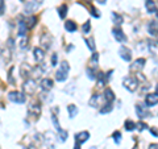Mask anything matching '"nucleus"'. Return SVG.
Segmentation results:
<instances>
[{
	"label": "nucleus",
	"instance_id": "obj_32",
	"mask_svg": "<svg viewBox=\"0 0 158 149\" xmlns=\"http://www.w3.org/2000/svg\"><path fill=\"white\" fill-rule=\"evenodd\" d=\"M90 29H91V24H90V21H86L85 24H83V27H82L83 33H85V34H88V33H90Z\"/></svg>",
	"mask_w": 158,
	"mask_h": 149
},
{
	"label": "nucleus",
	"instance_id": "obj_22",
	"mask_svg": "<svg viewBox=\"0 0 158 149\" xmlns=\"http://www.w3.org/2000/svg\"><path fill=\"white\" fill-rule=\"evenodd\" d=\"M145 7H146V11L149 13L156 12V3H154V0H145Z\"/></svg>",
	"mask_w": 158,
	"mask_h": 149
},
{
	"label": "nucleus",
	"instance_id": "obj_5",
	"mask_svg": "<svg viewBox=\"0 0 158 149\" xmlns=\"http://www.w3.org/2000/svg\"><path fill=\"white\" fill-rule=\"evenodd\" d=\"M20 74H21V77L24 79H28L33 74V67L31 65H28V63H23L21 67H20Z\"/></svg>",
	"mask_w": 158,
	"mask_h": 149
},
{
	"label": "nucleus",
	"instance_id": "obj_25",
	"mask_svg": "<svg viewBox=\"0 0 158 149\" xmlns=\"http://www.w3.org/2000/svg\"><path fill=\"white\" fill-rule=\"evenodd\" d=\"M99 102H100V95H98V94H95V95H92L90 98V106L91 107H98Z\"/></svg>",
	"mask_w": 158,
	"mask_h": 149
},
{
	"label": "nucleus",
	"instance_id": "obj_11",
	"mask_svg": "<svg viewBox=\"0 0 158 149\" xmlns=\"http://www.w3.org/2000/svg\"><path fill=\"white\" fill-rule=\"evenodd\" d=\"M136 112H137V116L140 119H145V117L150 116V112L146 110V107L141 106V104H137V106H136Z\"/></svg>",
	"mask_w": 158,
	"mask_h": 149
},
{
	"label": "nucleus",
	"instance_id": "obj_50",
	"mask_svg": "<svg viewBox=\"0 0 158 149\" xmlns=\"http://www.w3.org/2000/svg\"><path fill=\"white\" fill-rule=\"evenodd\" d=\"M85 2H86V3H91V2H92V0H85Z\"/></svg>",
	"mask_w": 158,
	"mask_h": 149
},
{
	"label": "nucleus",
	"instance_id": "obj_49",
	"mask_svg": "<svg viewBox=\"0 0 158 149\" xmlns=\"http://www.w3.org/2000/svg\"><path fill=\"white\" fill-rule=\"evenodd\" d=\"M156 17H157V21H158V11H156Z\"/></svg>",
	"mask_w": 158,
	"mask_h": 149
},
{
	"label": "nucleus",
	"instance_id": "obj_9",
	"mask_svg": "<svg viewBox=\"0 0 158 149\" xmlns=\"http://www.w3.org/2000/svg\"><path fill=\"white\" fill-rule=\"evenodd\" d=\"M145 62H146V59H145V58H137L136 61L129 66V69H131L132 71L142 70V69H144V66H145Z\"/></svg>",
	"mask_w": 158,
	"mask_h": 149
},
{
	"label": "nucleus",
	"instance_id": "obj_2",
	"mask_svg": "<svg viewBox=\"0 0 158 149\" xmlns=\"http://www.w3.org/2000/svg\"><path fill=\"white\" fill-rule=\"evenodd\" d=\"M123 86H124L128 91H136L138 87V81L136 79V77H125L123 79Z\"/></svg>",
	"mask_w": 158,
	"mask_h": 149
},
{
	"label": "nucleus",
	"instance_id": "obj_6",
	"mask_svg": "<svg viewBox=\"0 0 158 149\" xmlns=\"http://www.w3.org/2000/svg\"><path fill=\"white\" fill-rule=\"evenodd\" d=\"M118 54H120V57L124 59V61H127V62H131L132 61V50H131L129 48L121 46L120 50H118Z\"/></svg>",
	"mask_w": 158,
	"mask_h": 149
},
{
	"label": "nucleus",
	"instance_id": "obj_3",
	"mask_svg": "<svg viewBox=\"0 0 158 149\" xmlns=\"http://www.w3.org/2000/svg\"><path fill=\"white\" fill-rule=\"evenodd\" d=\"M23 88H24V92H25L27 95H34V94H36V90H37V83L34 79L28 78L27 81L24 82Z\"/></svg>",
	"mask_w": 158,
	"mask_h": 149
},
{
	"label": "nucleus",
	"instance_id": "obj_29",
	"mask_svg": "<svg viewBox=\"0 0 158 149\" xmlns=\"http://www.w3.org/2000/svg\"><path fill=\"white\" fill-rule=\"evenodd\" d=\"M112 110H113L112 103H108V102H107V104H104V106L100 108V113H108V112H111Z\"/></svg>",
	"mask_w": 158,
	"mask_h": 149
},
{
	"label": "nucleus",
	"instance_id": "obj_27",
	"mask_svg": "<svg viewBox=\"0 0 158 149\" xmlns=\"http://www.w3.org/2000/svg\"><path fill=\"white\" fill-rule=\"evenodd\" d=\"M67 9H69V8H67L66 4H62V6L58 8V15H59V17H61V19H65V17H66V13H67Z\"/></svg>",
	"mask_w": 158,
	"mask_h": 149
},
{
	"label": "nucleus",
	"instance_id": "obj_17",
	"mask_svg": "<svg viewBox=\"0 0 158 149\" xmlns=\"http://www.w3.org/2000/svg\"><path fill=\"white\" fill-rule=\"evenodd\" d=\"M44 140H45L46 144H49V148L54 149V136H53L52 132H45V135H44Z\"/></svg>",
	"mask_w": 158,
	"mask_h": 149
},
{
	"label": "nucleus",
	"instance_id": "obj_33",
	"mask_svg": "<svg viewBox=\"0 0 158 149\" xmlns=\"http://www.w3.org/2000/svg\"><path fill=\"white\" fill-rule=\"evenodd\" d=\"M52 120H53V124H54V127H56V130H59L61 126H59V121H58V119H57V115L54 112L52 113Z\"/></svg>",
	"mask_w": 158,
	"mask_h": 149
},
{
	"label": "nucleus",
	"instance_id": "obj_26",
	"mask_svg": "<svg viewBox=\"0 0 158 149\" xmlns=\"http://www.w3.org/2000/svg\"><path fill=\"white\" fill-rule=\"evenodd\" d=\"M36 23H37V17H36V16H31V17H29L27 21H25V25H27L28 29H32L34 25H36Z\"/></svg>",
	"mask_w": 158,
	"mask_h": 149
},
{
	"label": "nucleus",
	"instance_id": "obj_53",
	"mask_svg": "<svg viewBox=\"0 0 158 149\" xmlns=\"http://www.w3.org/2000/svg\"><path fill=\"white\" fill-rule=\"evenodd\" d=\"M20 2H24V0H20Z\"/></svg>",
	"mask_w": 158,
	"mask_h": 149
},
{
	"label": "nucleus",
	"instance_id": "obj_20",
	"mask_svg": "<svg viewBox=\"0 0 158 149\" xmlns=\"http://www.w3.org/2000/svg\"><path fill=\"white\" fill-rule=\"evenodd\" d=\"M65 28H66V31H67V32L74 33V32L77 31V28H78V27H77V24L74 23L73 20H69V21L65 23Z\"/></svg>",
	"mask_w": 158,
	"mask_h": 149
},
{
	"label": "nucleus",
	"instance_id": "obj_8",
	"mask_svg": "<svg viewBox=\"0 0 158 149\" xmlns=\"http://www.w3.org/2000/svg\"><path fill=\"white\" fill-rule=\"evenodd\" d=\"M112 34H113V37H115V40L117 42H125L127 41V36L120 28H113L112 29Z\"/></svg>",
	"mask_w": 158,
	"mask_h": 149
},
{
	"label": "nucleus",
	"instance_id": "obj_44",
	"mask_svg": "<svg viewBox=\"0 0 158 149\" xmlns=\"http://www.w3.org/2000/svg\"><path fill=\"white\" fill-rule=\"evenodd\" d=\"M149 149H158V144H150Z\"/></svg>",
	"mask_w": 158,
	"mask_h": 149
},
{
	"label": "nucleus",
	"instance_id": "obj_34",
	"mask_svg": "<svg viewBox=\"0 0 158 149\" xmlns=\"http://www.w3.org/2000/svg\"><path fill=\"white\" fill-rule=\"evenodd\" d=\"M98 58H99V54L94 52L92 58H91V63H92V66H96V65H98Z\"/></svg>",
	"mask_w": 158,
	"mask_h": 149
},
{
	"label": "nucleus",
	"instance_id": "obj_40",
	"mask_svg": "<svg viewBox=\"0 0 158 149\" xmlns=\"http://www.w3.org/2000/svg\"><path fill=\"white\" fill-rule=\"evenodd\" d=\"M20 48H21V49L28 48V38H24V40L20 41Z\"/></svg>",
	"mask_w": 158,
	"mask_h": 149
},
{
	"label": "nucleus",
	"instance_id": "obj_13",
	"mask_svg": "<svg viewBox=\"0 0 158 149\" xmlns=\"http://www.w3.org/2000/svg\"><path fill=\"white\" fill-rule=\"evenodd\" d=\"M88 138H90V133H88L87 131H82V132H79L75 135V140H77V143L79 144V145L83 144V143H86Z\"/></svg>",
	"mask_w": 158,
	"mask_h": 149
},
{
	"label": "nucleus",
	"instance_id": "obj_47",
	"mask_svg": "<svg viewBox=\"0 0 158 149\" xmlns=\"http://www.w3.org/2000/svg\"><path fill=\"white\" fill-rule=\"evenodd\" d=\"M33 2H36V3H37V4H41V3H42V2H44V0H33Z\"/></svg>",
	"mask_w": 158,
	"mask_h": 149
},
{
	"label": "nucleus",
	"instance_id": "obj_46",
	"mask_svg": "<svg viewBox=\"0 0 158 149\" xmlns=\"http://www.w3.org/2000/svg\"><path fill=\"white\" fill-rule=\"evenodd\" d=\"M74 149H81V145H79V144L77 143V144H75V147H74Z\"/></svg>",
	"mask_w": 158,
	"mask_h": 149
},
{
	"label": "nucleus",
	"instance_id": "obj_28",
	"mask_svg": "<svg viewBox=\"0 0 158 149\" xmlns=\"http://www.w3.org/2000/svg\"><path fill=\"white\" fill-rule=\"evenodd\" d=\"M124 127H125L127 131H133V130H136V123L132 121L131 119H128V120L124 123Z\"/></svg>",
	"mask_w": 158,
	"mask_h": 149
},
{
	"label": "nucleus",
	"instance_id": "obj_4",
	"mask_svg": "<svg viewBox=\"0 0 158 149\" xmlns=\"http://www.w3.org/2000/svg\"><path fill=\"white\" fill-rule=\"evenodd\" d=\"M8 99L13 103H19V104H23L25 103L27 98H25V94L20 92V91H11L8 94Z\"/></svg>",
	"mask_w": 158,
	"mask_h": 149
},
{
	"label": "nucleus",
	"instance_id": "obj_42",
	"mask_svg": "<svg viewBox=\"0 0 158 149\" xmlns=\"http://www.w3.org/2000/svg\"><path fill=\"white\" fill-rule=\"evenodd\" d=\"M136 79H137V81H142V82H144V81H145V77H144V75H141V73H137Z\"/></svg>",
	"mask_w": 158,
	"mask_h": 149
},
{
	"label": "nucleus",
	"instance_id": "obj_19",
	"mask_svg": "<svg viewBox=\"0 0 158 149\" xmlns=\"http://www.w3.org/2000/svg\"><path fill=\"white\" fill-rule=\"evenodd\" d=\"M104 99H106V102H108V103H112L113 100H115V94H113V91L111 90V88H106Z\"/></svg>",
	"mask_w": 158,
	"mask_h": 149
},
{
	"label": "nucleus",
	"instance_id": "obj_18",
	"mask_svg": "<svg viewBox=\"0 0 158 149\" xmlns=\"http://www.w3.org/2000/svg\"><path fill=\"white\" fill-rule=\"evenodd\" d=\"M67 112H69V116H70V119H74L77 115H78V107L75 106V104H69L67 106Z\"/></svg>",
	"mask_w": 158,
	"mask_h": 149
},
{
	"label": "nucleus",
	"instance_id": "obj_16",
	"mask_svg": "<svg viewBox=\"0 0 158 149\" xmlns=\"http://www.w3.org/2000/svg\"><path fill=\"white\" fill-rule=\"evenodd\" d=\"M40 86H41V88L44 91H50L54 84H53V81L50 78H44L41 81V83H40Z\"/></svg>",
	"mask_w": 158,
	"mask_h": 149
},
{
	"label": "nucleus",
	"instance_id": "obj_1",
	"mask_svg": "<svg viewBox=\"0 0 158 149\" xmlns=\"http://www.w3.org/2000/svg\"><path fill=\"white\" fill-rule=\"evenodd\" d=\"M69 71H70V65H69L66 61H63L61 63V66H59L58 71L56 73V79H57L58 82L66 81L67 77H69Z\"/></svg>",
	"mask_w": 158,
	"mask_h": 149
},
{
	"label": "nucleus",
	"instance_id": "obj_10",
	"mask_svg": "<svg viewBox=\"0 0 158 149\" xmlns=\"http://www.w3.org/2000/svg\"><path fill=\"white\" fill-rule=\"evenodd\" d=\"M145 104L148 107H153V106H157L158 104V95L154 94H148L146 98H145Z\"/></svg>",
	"mask_w": 158,
	"mask_h": 149
},
{
	"label": "nucleus",
	"instance_id": "obj_15",
	"mask_svg": "<svg viewBox=\"0 0 158 149\" xmlns=\"http://www.w3.org/2000/svg\"><path fill=\"white\" fill-rule=\"evenodd\" d=\"M28 111H29V113H31V115L38 116L40 113H41V106H40L38 103L33 102V103H31V106L28 107Z\"/></svg>",
	"mask_w": 158,
	"mask_h": 149
},
{
	"label": "nucleus",
	"instance_id": "obj_35",
	"mask_svg": "<svg viewBox=\"0 0 158 149\" xmlns=\"http://www.w3.org/2000/svg\"><path fill=\"white\" fill-rule=\"evenodd\" d=\"M12 71H13V67H11L9 69V71H8V81H9L11 84H16V81L12 78Z\"/></svg>",
	"mask_w": 158,
	"mask_h": 149
},
{
	"label": "nucleus",
	"instance_id": "obj_21",
	"mask_svg": "<svg viewBox=\"0 0 158 149\" xmlns=\"http://www.w3.org/2000/svg\"><path fill=\"white\" fill-rule=\"evenodd\" d=\"M111 17H112V21H113L115 25H121V24H123V16H121V15H118L116 12H112Z\"/></svg>",
	"mask_w": 158,
	"mask_h": 149
},
{
	"label": "nucleus",
	"instance_id": "obj_45",
	"mask_svg": "<svg viewBox=\"0 0 158 149\" xmlns=\"http://www.w3.org/2000/svg\"><path fill=\"white\" fill-rule=\"evenodd\" d=\"M96 2H98L99 4H106V2H107V0H96Z\"/></svg>",
	"mask_w": 158,
	"mask_h": 149
},
{
	"label": "nucleus",
	"instance_id": "obj_31",
	"mask_svg": "<svg viewBox=\"0 0 158 149\" xmlns=\"http://www.w3.org/2000/svg\"><path fill=\"white\" fill-rule=\"evenodd\" d=\"M112 137H113V140H115L116 144H120V143H121V137H123V136H121V132H118V131L113 132Z\"/></svg>",
	"mask_w": 158,
	"mask_h": 149
},
{
	"label": "nucleus",
	"instance_id": "obj_36",
	"mask_svg": "<svg viewBox=\"0 0 158 149\" xmlns=\"http://www.w3.org/2000/svg\"><path fill=\"white\" fill-rule=\"evenodd\" d=\"M91 15H92V16L94 17H96V19H99V17H100L102 16V15H100V12H98V9L95 8V7H91Z\"/></svg>",
	"mask_w": 158,
	"mask_h": 149
},
{
	"label": "nucleus",
	"instance_id": "obj_48",
	"mask_svg": "<svg viewBox=\"0 0 158 149\" xmlns=\"http://www.w3.org/2000/svg\"><path fill=\"white\" fill-rule=\"evenodd\" d=\"M156 94L158 95V84H157V87H156Z\"/></svg>",
	"mask_w": 158,
	"mask_h": 149
},
{
	"label": "nucleus",
	"instance_id": "obj_39",
	"mask_svg": "<svg viewBox=\"0 0 158 149\" xmlns=\"http://www.w3.org/2000/svg\"><path fill=\"white\" fill-rule=\"evenodd\" d=\"M4 11H6V3L4 0H0V16L4 15Z\"/></svg>",
	"mask_w": 158,
	"mask_h": 149
},
{
	"label": "nucleus",
	"instance_id": "obj_14",
	"mask_svg": "<svg viewBox=\"0 0 158 149\" xmlns=\"http://www.w3.org/2000/svg\"><path fill=\"white\" fill-rule=\"evenodd\" d=\"M33 56H34V59H36L37 62H42L44 59H45V50L41 48H34Z\"/></svg>",
	"mask_w": 158,
	"mask_h": 149
},
{
	"label": "nucleus",
	"instance_id": "obj_52",
	"mask_svg": "<svg viewBox=\"0 0 158 149\" xmlns=\"http://www.w3.org/2000/svg\"><path fill=\"white\" fill-rule=\"evenodd\" d=\"M133 149H137V147H135V148H133Z\"/></svg>",
	"mask_w": 158,
	"mask_h": 149
},
{
	"label": "nucleus",
	"instance_id": "obj_51",
	"mask_svg": "<svg viewBox=\"0 0 158 149\" xmlns=\"http://www.w3.org/2000/svg\"><path fill=\"white\" fill-rule=\"evenodd\" d=\"M90 149H98V147H91Z\"/></svg>",
	"mask_w": 158,
	"mask_h": 149
},
{
	"label": "nucleus",
	"instance_id": "obj_37",
	"mask_svg": "<svg viewBox=\"0 0 158 149\" xmlns=\"http://www.w3.org/2000/svg\"><path fill=\"white\" fill-rule=\"evenodd\" d=\"M136 127H137V130H138V131H144V130H146V128H148L146 124H145V123H142V121L137 123V124H136Z\"/></svg>",
	"mask_w": 158,
	"mask_h": 149
},
{
	"label": "nucleus",
	"instance_id": "obj_41",
	"mask_svg": "<svg viewBox=\"0 0 158 149\" xmlns=\"http://www.w3.org/2000/svg\"><path fill=\"white\" fill-rule=\"evenodd\" d=\"M52 65L53 66L57 65V54H53V56H52Z\"/></svg>",
	"mask_w": 158,
	"mask_h": 149
},
{
	"label": "nucleus",
	"instance_id": "obj_43",
	"mask_svg": "<svg viewBox=\"0 0 158 149\" xmlns=\"http://www.w3.org/2000/svg\"><path fill=\"white\" fill-rule=\"evenodd\" d=\"M150 133H152V135H154V136H157V137H158V131H156V130H153V128H152V130H150Z\"/></svg>",
	"mask_w": 158,
	"mask_h": 149
},
{
	"label": "nucleus",
	"instance_id": "obj_7",
	"mask_svg": "<svg viewBox=\"0 0 158 149\" xmlns=\"http://www.w3.org/2000/svg\"><path fill=\"white\" fill-rule=\"evenodd\" d=\"M40 42H41L44 50H48V49H50V46H52V36L48 33H44L41 38H40Z\"/></svg>",
	"mask_w": 158,
	"mask_h": 149
},
{
	"label": "nucleus",
	"instance_id": "obj_24",
	"mask_svg": "<svg viewBox=\"0 0 158 149\" xmlns=\"http://www.w3.org/2000/svg\"><path fill=\"white\" fill-rule=\"evenodd\" d=\"M57 132H58V137H59V140H61L62 143L67 140V137H69V132H67V131L62 130V128H59V130H57Z\"/></svg>",
	"mask_w": 158,
	"mask_h": 149
},
{
	"label": "nucleus",
	"instance_id": "obj_23",
	"mask_svg": "<svg viewBox=\"0 0 158 149\" xmlns=\"http://www.w3.org/2000/svg\"><path fill=\"white\" fill-rule=\"evenodd\" d=\"M27 25H25V21H23V20H21V21H19V36H25V34H27Z\"/></svg>",
	"mask_w": 158,
	"mask_h": 149
},
{
	"label": "nucleus",
	"instance_id": "obj_38",
	"mask_svg": "<svg viewBox=\"0 0 158 149\" xmlns=\"http://www.w3.org/2000/svg\"><path fill=\"white\" fill-rule=\"evenodd\" d=\"M87 77L90 79H95L96 75H95V71L92 70V69H87Z\"/></svg>",
	"mask_w": 158,
	"mask_h": 149
},
{
	"label": "nucleus",
	"instance_id": "obj_30",
	"mask_svg": "<svg viewBox=\"0 0 158 149\" xmlns=\"http://www.w3.org/2000/svg\"><path fill=\"white\" fill-rule=\"evenodd\" d=\"M86 44H87V46H88V49H90L91 52H95L96 45H95V42H94V38H92V37L88 38V40H86Z\"/></svg>",
	"mask_w": 158,
	"mask_h": 149
},
{
	"label": "nucleus",
	"instance_id": "obj_12",
	"mask_svg": "<svg viewBox=\"0 0 158 149\" xmlns=\"http://www.w3.org/2000/svg\"><path fill=\"white\" fill-rule=\"evenodd\" d=\"M148 32H149L153 37L158 36V21L157 20H153V21L148 24Z\"/></svg>",
	"mask_w": 158,
	"mask_h": 149
}]
</instances>
